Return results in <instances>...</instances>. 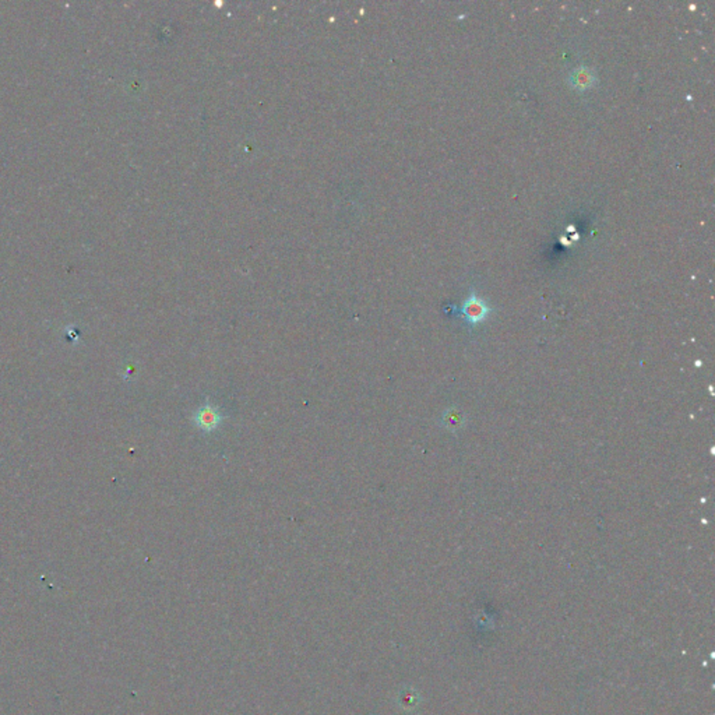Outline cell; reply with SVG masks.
Here are the masks:
<instances>
[{
    "instance_id": "cell-4",
    "label": "cell",
    "mask_w": 715,
    "mask_h": 715,
    "mask_svg": "<svg viewBox=\"0 0 715 715\" xmlns=\"http://www.w3.org/2000/svg\"><path fill=\"white\" fill-rule=\"evenodd\" d=\"M443 422H444V427L447 429L451 430V432H456V430L460 429L465 420L463 417V414L457 410H448L444 412V417H443Z\"/></svg>"
},
{
    "instance_id": "cell-2",
    "label": "cell",
    "mask_w": 715,
    "mask_h": 715,
    "mask_svg": "<svg viewBox=\"0 0 715 715\" xmlns=\"http://www.w3.org/2000/svg\"><path fill=\"white\" fill-rule=\"evenodd\" d=\"M195 422H196L197 428L206 430V432H212V430L218 428V425L221 422V415H219V412L215 410L214 407H212V405L207 404V405H204L203 408H200L196 412Z\"/></svg>"
},
{
    "instance_id": "cell-1",
    "label": "cell",
    "mask_w": 715,
    "mask_h": 715,
    "mask_svg": "<svg viewBox=\"0 0 715 715\" xmlns=\"http://www.w3.org/2000/svg\"><path fill=\"white\" fill-rule=\"evenodd\" d=\"M461 313L465 317L467 323L475 326L487 320V317L491 314V307L484 299H481L475 292H472L470 298L464 302Z\"/></svg>"
},
{
    "instance_id": "cell-3",
    "label": "cell",
    "mask_w": 715,
    "mask_h": 715,
    "mask_svg": "<svg viewBox=\"0 0 715 715\" xmlns=\"http://www.w3.org/2000/svg\"><path fill=\"white\" fill-rule=\"evenodd\" d=\"M595 82H597V77L587 68H577L570 74V84L580 91H585V90L594 87Z\"/></svg>"
}]
</instances>
